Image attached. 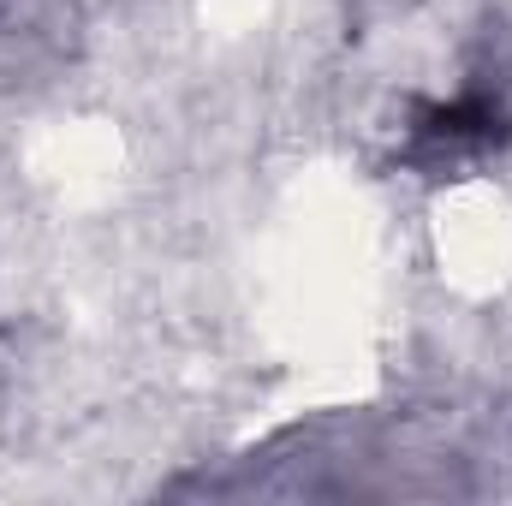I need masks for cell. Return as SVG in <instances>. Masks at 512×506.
I'll return each mask as SVG.
<instances>
[{
  "instance_id": "6da1fadb",
  "label": "cell",
  "mask_w": 512,
  "mask_h": 506,
  "mask_svg": "<svg viewBox=\"0 0 512 506\" xmlns=\"http://www.w3.org/2000/svg\"><path fill=\"white\" fill-rule=\"evenodd\" d=\"M512 137V114L495 90H459L453 102H429L417 108L411 126V161L423 167H447L465 155H489Z\"/></svg>"
}]
</instances>
